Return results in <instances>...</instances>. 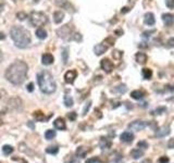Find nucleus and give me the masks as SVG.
I'll return each instance as SVG.
<instances>
[{"label":"nucleus","mask_w":174,"mask_h":163,"mask_svg":"<svg viewBox=\"0 0 174 163\" xmlns=\"http://www.w3.org/2000/svg\"><path fill=\"white\" fill-rule=\"evenodd\" d=\"M29 71V65L24 61L16 60L6 71V79L13 85H21L24 83Z\"/></svg>","instance_id":"f257e3e1"},{"label":"nucleus","mask_w":174,"mask_h":163,"mask_svg":"<svg viewBox=\"0 0 174 163\" xmlns=\"http://www.w3.org/2000/svg\"><path fill=\"white\" fill-rule=\"evenodd\" d=\"M10 36L18 48L24 49L31 44V34L22 26H13L10 29Z\"/></svg>","instance_id":"f03ea898"},{"label":"nucleus","mask_w":174,"mask_h":163,"mask_svg":"<svg viewBox=\"0 0 174 163\" xmlns=\"http://www.w3.org/2000/svg\"><path fill=\"white\" fill-rule=\"evenodd\" d=\"M37 82L40 90L44 94H54L57 89V85H56L54 76L51 75V73L48 72V71H43V72L38 73Z\"/></svg>","instance_id":"7ed1b4c3"},{"label":"nucleus","mask_w":174,"mask_h":163,"mask_svg":"<svg viewBox=\"0 0 174 163\" xmlns=\"http://www.w3.org/2000/svg\"><path fill=\"white\" fill-rule=\"evenodd\" d=\"M29 22L33 26H44L48 22V18L44 12L33 11L29 14Z\"/></svg>","instance_id":"20e7f679"},{"label":"nucleus","mask_w":174,"mask_h":163,"mask_svg":"<svg viewBox=\"0 0 174 163\" xmlns=\"http://www.w3.org/2000/svg\"><path fill=\"white\" fill-rule=\"evenodd\" d=\"M57 35L62 39H71L72 37V28L70 25H64L57 31Z\"/></svg>","instance_id":"39448f33"},{"label":"nucleus","mask_w":174,"mask_h":163,"mask_svg":"<svg viewBox=\"0 0 174 163\" xmlns=\"http://www.w3.org/2000/svg\"><path fill=\"white\" fill-rule=\"evenodd\" d=\"M8 107H9L10 110L19 111V110L22 109V100H21L19 97L11 98V99H9V101H8Z\"/></svg>","instance_id":"423d86ee"},{"label":"nucleus","mask_w":174,"mask_h":163,"mask_svg":"<svg viewBox=\"0 0 174 163\" xmlns=\"http://www.w3.org/2000/svg\"><path fill=\"white\" fill-rule=\"evenodd\" d=\"M147 126V123L144 122V121H140V120H137V121H133L132 123H130L128 125V128L132 129V131H136V132H140Z\"/></svg>","instance_id":"0eeeda50"},{"label":"nucleus","mask_w":174,"mask_h":163,"mask_svg":"<svg viewBox=\"0 0 174 163\" xmlns=\"http://www.w3.org/2000/svg\"><path fill=\"white\" fill-rule=\"evenodd\" d=\"M100 65H101V69L104 70L106 73H111L114 69V64L111 62L109 59H102L101 62H100Z\"/></svg>","instance_id":"6e6552de"},{"label":"nucleus","mask_w":174,"mask_h":163,"mask_svg":"<svg viewBox=\"0 0 174 163\" xmlns=\"http://www.w3.org/2000/svg\"><path fill=\"white\" fill-rule=\"evenodd\" d=\"M108 49H109V46L104 41L101 44L96 45L95 47H94V52H95L96 56H101V54H104Z\"/></svg>","instance_id":"1a4fd4ad"},{"label":"nucleus","mask_w":174,"mask_h":163,"mask_svg":"<svg viewBox=\"0 0 174 163\" xmlns=\"http://www.w3.org/2000/svg\"><path fill=\"white\" fill-rule=\"evenodd\" d=\"M76 77H77V72L75 70H70L64 74V81L68 84H72L73 82L75 81Z\"/></svg>","instance_id":"9d476101"},{"label":"nucleus","mask_w":174,"mask_h":163,"mask_svg":"<svg viewBox=\"0 0 174 163\" xmlns=\"http://www.w3.org/2000/svg\"><path fill=\"white\" fill-rule=\"evenodd\" d=\"M120 139L122 142H125V144H131L132 141L134 140V134L132 132H124L121 134Z\"/></svg>","instance_id":"9b49d317"},{"label":"nucleus","mask_w":174,"mask_h":163,"mask_svg":"<svg viewBox=\"0 0 174 163\" xmlns=\"http://www.w3.org/2000/svg\"><path fill=\"white\" fill-rule=\"evenodd\" d=\"M162 21H163L165 26L170 27L174 24V16L171 13H164V14H162Z\"/></svg>","instance_id":"f8f14e48"},{"label":"nucleus","mask_w":174,"mask_h":163,"mask_svg":"<svg viewBox=\"0 0 174 163\" xmlns=\"http://www.w3.org/2000/svg\"><path fill=\"white\" fill-rule=\"evenodd\" d=\"M144 22H145V24H147V25H149V26L153 25L156 23V19H155L153 13H151V12L146 13L145 16H144Z\"/></svg>","instance_id":"ddd939ff"},{"label":"nucleus","mask_w":174,"mask_h":163,"mask_svg":"<svg viewBox=\"0 0 174 163\" xmlns=\"http://www.w3.org/2000/svg\"><path fill=\"white\" fill-rule=\"evenodd\" d=\"M41 63L44 65H50L54 63V56L51 54H44L41 57Z\"/></svg>","instance_id":"4468645a"},{"label":"nucleus","mask_w":174,"mask_h":163,"mask_svg":"<svg viewBox=\"0 0 174 163\" xmlns=\"http://www.w3.org/2000/svg\"><path fill=\"white\" fill-rule=\"evenodd\" d=\"M54 126L59 131H63V129L67 128V124L64 122V120L62 117H58L57 120H54Z\"/></svg>","instance_id":"2eb2a0df"},{"label":"nucleus","mask_w":174,"mask_h":163,"mask_svg":"<svg viewBox=\"0 0 174 163\" xmlns=\"http://www.w3.org/2000/svg\"><path fill=\"white\" fill-rule=\"evenodd\" d=\"M135 59H136L137 63H139V64H144V63L147 62V54H145V52H137L136 54H135Z\"/></svg>","instance_id":"dca6fc26"},{"label":"nucleus","mask_w":174,"mask_h":163,"mask_svg":"<svg viewBox=\"0 0 174 163\" xmlns=\"http://www.w3.org/2000/svg\"><path fill=\"white\" fill-rule=\"evenodd\" d=\"M99 146H100V148H101L102 150H107V149H109V148L111 147V141L109 140V139H107V138H100V141H99Z\"/></svg>","instance_id":"f3484780"},{"label":"nucleus","mask_w":174,"mask_h":163,"mask_svg":"<svg viewBox=\"0 0 174 163\" xmlns=\"http://www.w3.org/2000/svg\"><path fill=\"white\" fill-rule=\"evenodd\" d=\"M169 133H170V128L168 126H165V127H162V128L156 131V137H165L167 135H169Z\"/></svg>","instance_id":"a211bd4d"},{"label":"nucleus","mask_w":174,"mask_h":163,"mask_svg":"<svg viewBox=\"0 0 174 163\" xmlns=\"http://www.w3.org/2000/svg\"><path fill=\"white\" fill-rule=\"evenodd\" d=\"M64 19V13L62 11H56L54 13V22L57 24H60Z\"/></svg>","instance_id":"6ab92c4d"},{"label":"nucleus","mask_w":174,"mask_h":163,"mask_svg":"<svg viewBox=\"0 0 174 163\" xmlns=\"http://www.w3.org/2000/svg\"><path fill=\"white\" fill-rule=\"evenodd\" d=\"M145 96V93L142 90H133L131 93V97L135 99V100H140Z\"/></svg>","instance_id":"aec40b11"},{"label":"nucleus","mask_w":174,"mask_h":163,"mask_svg":"<svg viewBox=\"0 0 174 163\" xmlns=\"http://www.w3.org/2000/svg\"><path fill=\"white\" fill-rule=\"evenodd\" d=\"M131 156H132V158H133V159H140V158L144 156V150L139 149V148H136V149L132 150V152H131Z\"/></svg>","instance_id":"412c9836"},{"label":"nucleus","mask_w":174,"mask_h":163,"mask_svg":"<svg viewBox=\"0 0 174 163\" xmlns=\"http://www.w3.org/2000/svg\"><path fill=\"white\" fill-rule=\"evenodd\" d=\"M36 36H37L39 39H45L47 37V32L45 31L43 27H39L36 29Z\"/></svg>","instance_id":"4be33fe9"},{"label":"nucleus","mask_w":174,"mask_h":163,"mask_svg":"<svg viewBox=\"0 0 174 163\" xmlns=\"http://www.w3.org/2000/svg\"><path fill=\"white\" fill-rule=\"evenodd\" d=\"M142 74L144 76V79H150L152 77V71L148 68H144L142 71Z\"/></svg>","instance_id":"5701e85b"},{"label":"nucleus","mask_w":174,"mask_h":163,"mask_svg":"<svg viewBox=\"0 0 174 163\" xmlns=\"http://www.w3.org/2000/svg\"><path fill=\"white\" fill-rule=\"evenodd\" d=\"M86 154H87V150H86L84 147H79L77 148V150H76V156L79 158H85Z\"/></svg>","instance_id":"b1692460"},{"label":"nucleus","mask_w":174,"mask_h":163,"mask_svg":"<svg viewBox=\"0 0 174 163\" xmlns=\"http://www.w3.org/2000/svg\"><path fill=\"white\" fill-rule=\"evenodd\" d=\"M54 1H56V4L61 8H69L70 7L69 0H54Z\"/></svg>","instance_id":"393cba45"},{"label":"nucleus","mask_w":174,"mask_h":163,"mask_svg":"<svg viewBox=\"0 0 174 163\" xmlns=\"http://www.w3.org/2000/svg\"><path fill=\"white\" fill-rule=\"evenodd\" d=\"M54 137H56V132H54V131H52V129L46 131V133H45V138H46V139L51 140V139H54Z\"/></svg>","instance_id":"a878e982"},{"label":"nucleus","mask_w":174,"mask_h":163,"mask_svg":"<svg viewBox=\"0 0 174 163\" xmlns=\"http://www.w3.org/2000/svg\"><path fill=\"white\" fill-rule=\"evenodd\" d=\"M114 93H119V94H124L125 91H126V86L124 84L122 85H119V86H117V87L113 89Z\"/></svg>","instance_id":"bb28decb"},{"label":"nucleus","mask_w":174,"mask_h":163,"mask_svg":"<svg viewBox=\"0 0 174 163\" xmlns=\"http://www.w3.org/2000/svg\"><path fill=\"white\" fill-rule=\"evenodd\" d=\"M2 152L6 154V156H9V154H11L13 152V147H11L9 145H6V146H3L2 147Z\"/></svg>","instance_id":"cd10ccee"},{"label":"nucleus","mask_w":174,"mask_h":163,"mask_svg":"<svg viewBox=\"0 0 174 163\" xmlns=\"http://www.w3.org/2000/svg\"><path fill=\"white\" fill-rule=\"evenodd\" d=\"M62 60H63L64 64H67L68 60H69V49L68 48H64L62 50Z\"/></svg>","instance_id":"c85d7f7f"},{"label":"nucleus","mask_w":174,"mask_h":163,"mask_svg":"<svg viewBox=\"0 0 174 163\" xmlns=\"http://www.w3.org/2000/svg\"><path fill=\"white\" fill-rule=\"evenodd\" d=\"M64 104L67 106L68 108H70V107H72L73 106V99H72V97H70V96H65L64 97Z\"/></svg>","instance_id":"c756f323"},{"label":"nucleus","mask_w":174,"mask_h":163,"mask_svg":"<svg viewBox=\"0 0 174 163\" xmlns=\"http://www.w3.org/2000/svg\"><path fill=\"white\" fill-rule=\"evenodd\" d=\"M123 56V52L120 50H113L112 51V57H113L115 60H120Z\"/></svg>","instance_id":"7c9ffc66"},{"label":"nucleus","mask_w":174,"mask_h":163,"mask_svg":"<svg viewBox=\"0 0 174 163\" xmlns=\"http://www.w3.org/2000/svg\"><path fill=\"white\" fill-rule=\"evenodd\" d=\"M46 152L49 154H57L59 152V148L58 147H49L46 149Z\"/></svg>","instance_id":"2f4dec72"},{"label":"nucleus","mask_w":174,"mask_h":163,"mask_svg":"<svg viewBox=\"0 0 174 163\" xmlns=\"http://www.w3.org/2000/svg\"><path fill=\"white\" fill-rule=\"evenodd\" d=\"M138 148L139 149H142V150H146L147 148H148V142L145 140H142L138 142Z\"/></svg>","instance_id":"473e14b6"},{"label":"nucleus","mask_w":174,"mask_h":163,"mask_svg":"<svg viewBox=\"0 0 174 163\" xmlns=\"http://www.w3.org/2000/svg\"><path fill=\"white\" fill-rule=\"evenodd\" d=\"M34 116L38 120V121H44L45 120V116L43 115V113H41L40 111H36V112H34Z\"/></svg>","instance_id":"72a5a7b5"},{"label":"nucleus","mask_w":174,"mask_h":163,"mask_svg":"<svg viewBox=\"0 0 174 163\" xmlns=\"http://www.w3.org/2000/svg\"><path fill=\"white\" fill-rule=\"evenodd\" d=\"M16 18L20 20V21H24V20L27 18V14L24 12H19L18 14H16Z\"/></svg>","instance_id":"f704fd0d"},{"label":"nucleus","mask_w":174,"mask_h":163,"mask_svg":"<svg viewBox=\"0 0 174 163\" xmlns=\"http://www.w3.org/2000/svg\"><path fill=\"white\" fill-rule=\"evenodd\" d=\"M164 111H165L164 107H160V108H158V109H156L155 111H152V114H162Z\"/></svg>","instance_id":"c9c22d12"},{"label":"nucleus","mask_w":174,"mask_h":163,"mask_svg":"<svg viewBox=\"0 0 174 163\" xmlns=\"http://www.w3.org/2000/svg\"><path fill=\"white\" fill-rule=\"evenodd\" d=\"M165 4L170 9H174V0H165Z\"/></svg>","instance_id":"e433bc0d"},{"label":"nucleus","mask_w":174,"mask_h":163,"mask_svg":"<svg viewBox=\"0 0 174 163\" xmlns=\"http://www.w3.org/2000/svg\"><path fill=\"white\" fill-rule=\"evenodd\" d=\"M86 163H104L101 160H99L97 158H93V159H89V160L86 161Z\"/></svg>","instance_id":"4c0bfd02"},{"label":"nucleus","mask_w":174,"mask_h":163,"mask_svg":"<svg viewBox=\"0 0 174 163\" xmlns=\"http://www.w3.org/2000/svg\"><path fill=\"white\" fill-rule=\"evenodd\" d=\"M69 119L71 120V121H75L76 120V117H77V114H76L75 112H71V113H69Z\"/></svg>","instance_id":"58836bf2"},{"label":"nucleus","mask_w":174,"mask_h":163,"mask_svg":"<svg viewBox=\"0 0 174 163\" xmlns=\"http://www.w3.org/2000/svg\"><path fill=\"white\" fill-rule=\"evenodd\" d=\"M73 39H75V40H77V41H81L82 40V36H81V34L76 33V34L73 35Z\"/></svg>","instance_id":"ea45409f"},{"label":"nucleus","mask_w":174,"mask_h":163,"mask_svg":"<svg viewBox=\"0 0 174 163\" xmlns=\"http://www.w3.org/2000/svg\"><path fill=\"white\" fill-rule=\"evenodd\" d=\"M159 163H169V158L168 157H161L159 159Z\"/></svg>","instance_id":"a19ab883"},{"label":"nucleus","mask_w":174,"mask_h":163,"mask_svg":"<svg viewBox=\"0 0 174 163\" xmlns=\"http://www.w3.org/2000/svg\"><path fill=\"white\" fill-rule=\"evenodd\" d=\"M90 104H92V102H90V101H89V102H87V104H86L85 109H84V111H83V114H84V115H85L86 113H87V111H88V109H89V108H90Z\"/></svg>","instance_id":"79ce46f5"},{"label":"nucleus","mask_w":174,"mask_h":163,"mask_svg":"<svg viewBox=\"0 0 174 163\" xmlns=\"http://www.w3.org/2000/svg\"><path fill=\"white\" fill-rule=\"evenodd\" d=\"M26 89H27V91H29V93H32V91L34 90V84H33V83H29V84L27 85V87H26Z\"/></svg>","instance_id":"37998d69"},{"label":"nucleus","mask_w":174,"mask_h":163,"mask_svg":"<svg viewBox=\"0 0 174 163\" xmlns=\"http://www.w3.org/2000/svg\"><path fill=\"white\" fill-rule=\"evenodd\" d=\"M168 147L169 148H172V149H174V138H172V139H170V140H169Z\"/></svg>","instance_id":"c03bdc74"},{"label":"nucleus","mask_w":174,"mask_h":163,"mask_svg":"<svg viewBox=\"0 0 174 163\" xmlns=\"http://www.w3.org/2000/svg\"><path fill=\"white\" fill-rule=\"evenodd\" d=\"M153 32H155V31H150V32H144V33H142V37H149V36H150V35H149V34H152V33H153Z\"/></svg>","instance_id":"a18cd8bd"},{"label":"nucleus","mask_w":174,"mask_h":163,"mask_svg":"<svg viewBox=\"0 0 174 163\" xmlns=\"http://www.w3.org/2000/svg\"><path fill=\"white\" fill-rule=\"evenodd\" d=\"M168 46H169V47H174V38H171V39H169Z\"/></svg>","instance_id":"49530a36"},{"label":"nucleus","mask_w":174,"mask_h":163,"mask_svg":"<svg viewBox=\"0 0 174 163\" xmlns=\"http://www.w3.org/2000/svg\"><path fill=\"white\" fill-rule=\"evenodd\" d=\"M4 96H6V91L0 88V99H1L2 97H4Z\"/></svg>","instance_id":"de8ad7c7"},{"label":"nucleus","mask_w":174,"mask_h":163,"mask_svg":"<svg viewBox=\"0 0 174 163\" xmlns=\"http://www.w3.org/2000/svg\"><path fill=\"white\" fill-rule=\"evenodd\" d=\"M70 163H79V160L77 159V158H73L72 160H71V162Z\"/></svg>","instance_id":"09e8293b"},{"label":"nucleus","mask_w":174,"mask_h":163,"mask_svg":"<svg viewBox=\"0 0 174 163\" xmlns=\"http://www.w3.org/2000/svg\"><path fill=\"white\" fill-rule=\"evenodd\" d=\"M6 38V35L3 34V33H0V40H3Z\"/></svg>","instance_id":"8fccbe9b"},{"label":"nucleus","mask_w":174,"mask_h":163,"mask_svg":"<svg viewBox=\"0 0 174 163\" xmlns=\"http://www.w3.org/2000/svg\"><path fill=\"white\" fill-rule=\"evenodd\" d=\"M130 11V9L128 8H126V7H124L123 10H122V13H125V12H128Z\"/></svg>","instance_id":"3c124183"},{"label":"nucleus","mask_w":174,"mask_h":163,"mask_svg":"<svg viewBox=\"0 0 174 163\" xmlns=\"http://www.w3.org/2000/svg\"><path fill=\"white\" fill-rule=\"evenodd\" d=\"M122 33H123V32L121 31V29L120 31H115V34H122Z\"/></svg>","instance_id":"603ef678"},{"label":"nucleus","mask_w":174,"mask_h":163,"mask_svg":"<svg viewBox=\"0 0 174 163\" xmlns=\"http://www.w3.org/2000/svg\"><path fill=\"white\" fill-rule=\"evenodd\" d=\"M27 125H29V126H31V127H32V128H34V125H33L32 123H29V124H27Z\"/></svg>","instance_id":"864d4df0"},{"label":"nucleus","mask_w":174,"mask_h":163,"mask_svg":"<svg viewBox=\"0 0 174 163\" xmlns=\"http://www.w3.org/2000/svg\"><path fill=\"white\" fill-rule=\"evenodd\" d=\"M2 7H3L2 4H0V11H1V10H2Z\"/></svg>","instance_id":"5fc2aeb1"},{"label":"nucleus","mask_w":174,"mask_h":163,"mask_svg":"<svg viewBox=\"0 0 174 163\" xmlns=\"http://www.w3.org/2000/svg\"><path fill=\"white\" fill-rule=\"evenodd\" d=\"M0 60H1V52H0Z\"/></svg>","instance_id":"6e6d98bb"}]
</instances>
